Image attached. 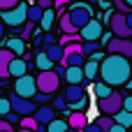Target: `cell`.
<instances>
[{"instance_id": "1", "label": "cell", "mask_w": 132, "mask_h": 132, "mask_svg": "<svg viewBox=\"0 0 132 132\" xmlns=\"http://www.w3.org/2000/svg\"><path fill=\"white\" fill-rule=\"evenodd\" d=\"M97 77H100L102 84L111 86L114 90H116L118 86H125L128 79L132 77V63H130V58L107 53L104 60L100 63V72H97Z\"/></svg>"}, {"instance_id": "2", "label": "cell", "mask_w": 132, "mask_h": 132, "mask_svg": "<svg viewBox=\"0 0 132 132\" xmlns=\"http://www.w3.org/2000/svg\"><path fill=\"white\" fill-rule=\"evenodd\" d=\"M67 19H70V23L74 26V30L79 32L90 19H95V16H93V7H90L88 2H77V0H74L72 7L67 9Z\"/></svg>"}, {"instance_id": "3", "label": "cell", "mask_w": 132, "mask_h": 132, "mask_svg": "<svg viewBox=\"0 0 132 132\" xmlns=\"http://www.w3.org/2000/svg\"><path fill=\"white\" fill-rule=\"evenodd\" d=\"M26 12H28V5L21 0L16 7H12V9H7V12H0V21H2V26L5 28H21L23 23H26Z\"/></svg>"}, {"instance_id": "4", "label": "cell", "mask_w": 132, "mask_h": 132, "mask_svg": "<svg viewBox=\"0 0 132 132\" xmlns=\"http://www.w3.org/2000/svg\"><path fill=\"white\" fill-rule=\"evenodd\" d=\"M35 86H37V93H44V95H56L58 88H60V79L49 70V72H39L35 77Z\"/></svg>"}, {"instance_id": "5", "label": "cell", "mask_w": 132, "mask_h": 132, "mask_svg": "<svg viewBox=\"0 0 132 132\" xmlns=\"http://www.w3.org/2000/svg\"><path fill=\"white\" fill-rule=\"evenodd\" d=\"M12 93L23 97V100H32L35 93H37V86H35V77L32 74H23L19 79H14V86H12Z\"/></svg>"}, {"instance_id": "6", "label": "cell", "mask_w": 132, "mask_h": 132, "mask_svg": "<svg viewBox=\"0 0 132 132\" xmlns=\"http://www.w3.org/2000/svg\"><path fill=\"white\" fill-rule=\"evenodd\" d=\"M109 32L118 39H132V30L125 23V14H121V12L109 14Z\"/></svg>"}, {"instance_id": "7", "label": "cell", "mask_w": 132, "mask_h": 132, "mask_svg": "<svg viewBox=\"0 0 132 132\" xmlns=\"http://www.w3.org/2000/svg\"><path fill=\"white\" fill-rule=\"evenodd\" d=\"M97 109H100V114L102 116H114V114H118L121 109H123V93L121 90H114L109 97H104V100H97Z\"/></svg>"}, {"instance_id": "8", "label": "cell", "mask_w": 132, "mask_h": 132, "mask_svg": "<svg viewBox=\"0 0 132 132\" xmlns=\"http://www.w3.org/2000/svg\"><path fill=\"white\" fill-rule=\"evenodd\" d=\"M7 100H9V109H12L19 118H23V116H32L35 109H37V104H35L32 100H23V97L14 95V93H9Z\"/></svg>"}, {"instance_id": "9", "label": "cell", "mask_w": 132, "mask_h": 132, "mask_svg": "<svg viewBox=\"0 0 132 132\" xmlns=\"http://www.w3.org/2000/svg\"><path fill=\"white\" fill-rule=\"evenodd\" d=\"M102 23H100V19H90L81 30H79V39L81 42H100V37H102Z\"/></svg>"}, {"instance_id": "10", "label": "cell", "mask_w": 132, "mask_h": 132, "mask_svg": "<svg viewBox=\"0 0 132 132\" xmlns=\"http://www.w3.org/2000/svg\"><path fill=\"white\" fill-rule=\"evenodd\" d=\"M107 51H109L111 56L132 58V39H118V37H111V42L107 44Z\"/></svg>"}, {"instance_id": "11", "label": "cell", "mask_w": 132, "mask_h": 132, "mask_svg": "<svg viewBox=\"0 0 132 132\" xmlns=\"http://www.w3.org/2000/svg\"><path fill=\"white\" fill-rule=\"evenodd\" d=\"M32 118H35V123H37V125H44V128H46L51 121H56V111H53L49 104H44V107H37V109H35Z\"/></svg>"}, {"instance_id": "12", "label": "cell", "mask_w": 132, "mask_h": 132, "mask_svg": "<svg viewBox=\"0 0 132 132\" xmlns=\"http://www.w3.org/2000/svg\"><path fill=\"white\" fill-rule=\"evenodd\" d=\"M23 74H28V60H23V58H12L9 67H7V77L19 79V77H23Z\"/></svg>"}, {"instance_id": "13", "label": "cell", "mask_w": 132, "mask_h": 132, "mask_svg": "<svg viewBox=\"0 0 132 132\" xmlns=\"http://www.w3.org/2000/svg\"><path fill=\"white\" fill-rule=\"evenodd\" d=\"M63 97H65L67 104H74V102H79V100L86 97V88H81V86H67L65 93H63Z\"/></svg>"}, {"instance_id": "14", "label": "cell", "mask_w": 132, "mask_h": 132, "mask_svg": "<svg viewBox=\"0 0 132 132\" xmlns=\"http://www.w3.org/2000/svg\"><path fill=\"white\" fill-rule=\"evenodd\" d=\"M5 49H7L14 58H21V56L26 53V44H23L19 37H9V39L5 42Z\"/></svg>"}, {"instance_id": "15", "label": "cell", "mask_w": 132, "mask_h": 132, "mask_svg": "<svg viewBox=\"0 0 132 132\" xmlns=\"http://www.w3.org/2000/svg\"><path fill=\"white\" fill-rule=\"evenodd\" d=\"M65 123H67V128H70V130L81 132L86 125H88V116H86V114H70V118H67Z\"/></svg>"}, {"instance_id": "16", "label": "cell", "mask_w": 132, "mask_h": 132, "mask_svg": "<svg viewBox=\"0 0 132 132\" xmlns=\"http://www.w3.org/2000/svg\"><path fill=\"white\" fill-rule=\"evenodd\" d=\"M12 58H14V56L2 46V49H0V81H7V79H9V77H7V67H9Z\"/></svg>"}, {"instance_id": "17", "label": "cell", "mask_w": 132, "mask_h": 132, "mask_svg": "<svg viewBox=\"0 0 132 132\" xmlns=\"http://www.w3.org/2000/svg\"><path fill=\"white\" fill-rule=\"evenodd\" d=\"M81 70H84V79H86V81L90 84V81H95V79H97V72H100V65L86 58V63H84V67H81Z\"/></svg>"}, {"instance_id": "18", "label": "cell", "mask_w": 132, "mask_h": 132, "mask_svg": "<svg viewBox=\"0 0 132 132\" xmlns=\"http://www.w3.org/2000/svg\"><path fill=\"white\" fill-rule=\"evenodd\" d=\"M44 56L51 60V65H56V63H63V46H58V44H51V46H46V49H44Z\"/></svg>"}, {"instance_id": "19", "label": "cell", "mask_w": 132, "mask_h": 132, "mask_svg": "<svg viewBox=\"0 0 132 132\" xmlns=\"http://www.w3.org/2000/svg\"><path fill=\"white\" fill-rule=\"evenodd\" d=\"M58 30H60V35H79V32L74 30V26L70 23V19H67V12H60V21H58Z\"/></svg>"}, {"instance_id": "20", "label": "cell", "mask_w": 132, "mask_h": 132, "mask_svg": "<svg viewBox=\"0 0 132 132\" xmlns=\"http://www.w3.org/2000/svg\"><path fill=\"white\" fill-rule=\"evenodd\" d=\"M53 21H56V12H53V9H46V12L42 14V19H39L37 26H39L44 32H49V30L53 28Z\"/></svg>"}, {"instance_id": "21", "label": "cell", "mask_w": 132, "mask_h": 132, "mask_svg": "<svg viewBox=\"0 0 132 132\" xmlns=\"http://www.w3.org/2000/svg\"><path fill=\"white\" fill-rule=\"evenodd\" d=\"M84 63H86L84 53H72V56H65L60 65H65V67H84Z\"/></svg>"}, {"instance_id": "22", "label": "cell", "mask_w": 132, "mask_h": 132, "mask_svg": "<svg viewBox=\"0 0 132 132\" xmlns=\"http://www.w3.org/2000/svg\"><path fill=\"white\" fill-rule=\"evenodd\" d=\"M111 121H114L116 125H121V128H125V130H128V128L132 125V114H128V111H123V109H121L118 114H114V116H111Z\"/></svg>"}, {"instance_id": "23", "label": "cell", "mask_w": 132, "mask_h": 132, "mask_svg": "<svg viewBox=\"0 0 132 132\" xmlns=\"http://www.w3.org/2000/svg\"><path fill=\"white\" fill-rule=\"evenodd\" d=\"M42 14H44V9H39L37 5H28V12H26V21L28 23H39V19H42Z\"/></svg>"}, {"instance_id": "24", "label": "cell", "mask_w": 132, "mask_h": 132, "mask_svg": "<svg viewBox=\"0 0 132 132\" xmlns=\"http://www.w3.org/2000/svg\"><path fill=\"white\" fill-rule=\"evenodd\" d=\"M35 67H37L39 72H49V70H53V65H51V60L44 56V51H37V56H35Z\"/></svg>"}, {"instance_id": "25", "label": "cell", "mask_w": 132, "mask_h": 132, "mask_svg": "<svg viewBox=\"0 0 132 132\" xmlns=\"http://www.w3.org/2000/svg\"><path fill=\"white\" fill-rule=\"evenodd\" d=\"M93 93H95V97H97V100H104V97H109V95L114 93V88H111V86H107V84H102V81H95Z\"/></svg>"}, {"instance_id": "26", "label": "cell", "mask_w": 132, "mask_h": 132, "mask_svg": "<svg viewBox=\"0 0 132 132\" xmlns=\"http://www.w3.org/2000/svg\"><path fill=\"white\" fill-rule=\"evenodd\" d=\"M67 107L72 109V114H86L88 107H90V100H88V95H86L84 100H79V102H74V104H67Z\"/></svg>"}, {"instance_id": "27", "label": "cell", "mask_w": 132, "mask_h": 132, "mask_svg": "<svg viewBox=\"0 0 132 132\" xmlns=\"http://www.w3.org/2000/svg\"><path fill=\"white\" fill-rule=\"evenodd\" d=\"M93 123H95V125H97L102 132H109V130H111V125H114V121H111L109 116H97Z\"/></svg>"}, {"instance_id": "28", "label": "cell", "mask_w": 132, "mask_h": 132, "mask_svg": "<svg viewBox=\"0 0 132 132\" xmlns=\"http://www.w3.org/2000/svg\"><path fill=\"white\" fill-rule=\"evenodd\" d=\"M65 130H67V123L63 118H56V121H51L46 125V132H65Z\"/></svg>"}, {"instance_id": "29", "label": "cell", "mask_w": 132, "mask_h": 132, "mask_svg": "<svg viewBox=\"0 0 132 132\" xmlns=\"http://www.w3.org/2000/svg\"><path fill=\"white\" fill-rule=\"evenodd\" d=\"M19 125H21L19 130H30V132L37 130V123H35V118H32V116H23V118L19 121Z\"/></svg>"}, {"instance_id": "30", "label": "cell", "mask_w": 132, "mask_h": 132, "mask_svg": "<svg viewBox=\"0 0 132 132\" xmlns=\"http://www.w3.org/2000/svg\"><path fill=\"white\" fill-rule=\"evenodd\" d=\"M74 42H81L79 35H60L56 44H58V46H67V44H74Z\"/></svg>"}, {"instance_id": "31", "label": "cell", "mask_w": 132, "mask_h": 132, "mask_svg": "<svg viewBox=\"0 0 132 132\" xmlns=\"http://www.w3.org/2000/svg\"><path fill=\"white\" fill-rule=\"evenodd\" d=\"M72 53H84V51H81V42H74V44L63 46V58H65V56H72Z\"/></svg>"}, {"instance_id": "32", "label": "cell", "mask_w": 132, "mask_h": 132, "mask_svg": "<svg viewBox=\"0 0 132 132\" xmlns=\"http://www.w3.org/2000/svg\"><path fill=\"white\" fill-rule=\"evenodd\" d=\"M49 107H51L53 111H63V109H67V102H65V97H63V95H56V97H53V102H51Z\"/></svg>"}, {"instance_id": "33", "label": "cell", "mask_w": 132, "mask_h": 132, "mask_svg": "<svg viewBox=\"0 0 132 132\" xmlns=\"http://www.w3.org/2000/svg\"><path fill=\"white\" fill-rule=\"evenodd\" d=\"M21 0H0V12H7V9H12V7H16Z\"/></svg>"}, {"instance_id": "34", "label": "cell", "mask_w": 132, "mask_h": 132, "mask_svg": "<svg viewBox=\"0 0 132 132\" xmlns=\"http://www.w3.org/2000/svg\"><path fill=\"white\" fill-rule=\"evenodd\" d=\"M111 2H114L116 12H121V14H128V12H130V7H128V5H125L123 0H111Z\"/></svg>"}, {"instance_id": "35", "label": "cell", "mask_w": 132, "mask_h": 132, "mask_svg": "<svg viewBox=\"0 0 132 132\" xmlns=\"http://www.w3.org/2000/svg\"><path fill=\"white\" fill-rule=\"evenodd\" d=\"M12 109H9V100L7 97H0V116H7Z\"/></svg>"}, {"instance_id": "36", "label": "cell", "mask_w": 132, "mask_h": 132, "mask_svg": "<svg viewBox=\"0 0 132 132\" xmlns=\"http://www.w3.org/2000/svg\"><path fill=\"white\" fill-rule=\"evenodd\" d=\"M123 111L132 114V95H123Z\"/></svg>"}, {"instance_id": "37", "label": "cell", "mask_w": 132, "mask_h": 132, "mask_svg": "<svg viewBox=\"0 0 132 132\" xmlns=\"http://www.w3.org/2000/svg\"><path fill=\"white\" fill-rule=\"evenodd\" d=\"M35 5H37L39 9H44V12H46V9H53V0H37Z\"/></svg>"}, {"instance_id": "38", "label": "cell", "mask_w": 132, "mask_h": 132, "mask_svg": "<svg viewBox=\"0 0 132 132\" xmlns=\"http://www.w3.org/2000/svg\"><path fill=\"white\" fill-rule=\"evenodd\" d=\"M5 121H7V123H9V125H19V121H21V118H19V116H16V114H14V111H9V114H7V116H5Z\"/></svg>"}, {"instance_id": "39", "label": "cell", "mask_w": 132, "mask_h": 132, "mask_svg": "<svg viewBox=\"0 0 132 132\" xmlns=\"http://www.w3.org/2000/svg\"><path fill=\"white\" fill-rule=\"evenodd\" d=\"M111 37H114L111 32H102V37H100V46H102V44H109V42H111Z\"/></svg>"}, {"instance_id": "40", "label": "cell", "mask_w": 132, "mask_h": 132, "mask_svg": "<svg viewBox=\"0 0 132 132\" xmlns=\"http://www.w3.org/2000/svg\"><path fill=\"white\" fill-rule=\"evenodd\" d=\"M0 132H12V125H9L5 118H0Z\"/></svg>"}, {"instance_id": "41", "label": "cell", "mask_w": 132, "mask_h": 132, "mask_svg": "<svg viewBox=\"0 0 132 132\" xmlns=\"http://www.w3.org/2000/svg\"><path fill=\"white\" fill-rule=\"evenodd\" d=\"M81 132H102V130H100V128H97L95 123H88V125H86V128H84Z\"/></svg>"}, {"instance_id": "42", "label": "cell", "mask_w": 132, "mask_h": 132, "mask_svg": "<svg viewBox=\"0 0 132 132\" xmlns=\"http://www.w3.org/2000/svg\"><path fill=\"white\" fill-rule=\"evenodd\" d=\"M74 0H53V7H63V5H70Z\"/></svg>"}, {"instance_id": "43", "label": "cell", "mask_w": 132, "mask_h": 132, "mask_svg": "<svg viewBox=\"0 0 132 132\" xmlns=\"http://www.w3.org/2000/svg\"><path fill=\"white\" fill-rule=\"evenodd\" d=\"M125 23H128V28L132 30V12H128V14H125Z\"/></svg>"}, {"instance_id": "44", "label": "cell", "mask_w": 132, "mask_h": 132, "mask_svg": "<svg viewBox=\"0 0 132 132\" xmlns=\"http://www.w3.org/2000/svg\"><path fill=\"white\" fill-rule=\"evenodd\" d=\"M109 132H128L125 130V128H121V125H116V123H114V125H111V130Z\"/></svg>"}, {"instance_id": "45", "label": "cell", "mask_w": 132, "mask_h": 132, "mask_svg": "<svg viewBox=\"0 0 132 132\" xmlns=\"http://www.w3.org/2000/svg\"><path fill=\"white\" fill-rule=\"evenodd\" d=\"M125 88H128V90H132V77L128 79V84H125Z\"/></svg>"}, {"instance_id": "46", "label": "cell", "mask_w": 132, "mask_h": 132, "mask_svg": "<svg viewBox=\"0 0 132 132\" xmlns=\"http://www.w3.org/2000/svg\"><path fill=\"white\" fill-rule=\"evenodd\" d=\"M123 2H125V5L130 7V12H132V0H123Z\"/></svg>"}, {"instance_id": "47", "label": "cell", "mask_w": 132, "mask_h": 132, "mask_svg": "<svg viewBox=\"0 0 132 132\" xmlns=\"http://www.w3.org/2000/svg\"><path fill=\"white\" fill-rule=\"evenodd\" d=\"M65 132H77V130H70V128H67V130H65Z\"/></svg>"}, {"instance_id": "48", "label": "cell", "mask_w": 132, "mask_h": 132, "mask_svg": "<svg viewBox=\"0 0 132 132\" xmlns=\"http://www.w3.org/2000/svg\"><path fill=\"white\" fill-rule=\"evenodd\" d=\"M19 132H30V130H19Z\"/></svg>"}, {"instance_id": "49", "label": "cell", "mask_w": 132, "mask_h": 132, "mask_svg": "<svg viewBox=\"0 0 132 132\" xmlns=\"http://www.w3.org/2000/svg\"><path fill=\"white\" fill-rule=\"evenodd\" d=\"M88 2H95V0H88Z\"/></svg>"}]
</instances>
